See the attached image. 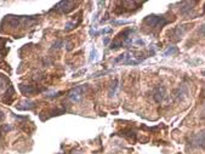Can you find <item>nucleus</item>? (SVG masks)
<instances>
[{"label":"nucleus","mask_w":205,"mask_h":154,"mask_svg":"<svg viewBox=\"0 0 205 154\" xmlns=\"http://www.w3.org/2000/svg\"><path fill=\"white\" fill-rule=\"evenodd\" d=\"M20 90L22 91L23 95H27V96H31V95L37 94V92L40 91V90H37L35 87H33V86H31V85H23V84L20 85Z\"/></svg>","instance_id":"6"},{"label":"nucleus","mask_w":205,"mask_h":154,"mask_svg":"<svg viewBox=\"0 0 205 154\" xmlns=\"http://www.w3.org/2000/svg\"><path fill=\"white\" fill-rule=\"evenodd\" d=\"M34 106H35V103L32 102V101H24V102H21V103L17 104V109H20V110H29V109H32Z\"/></svg>","instance_id":"7"},{"label":"nucleus","mask_w":205,"mask_h":154,"mask_svg":"<svg viewBox=\"0 0 205 154\" xmlns=\"http://www.w3.org/2000/svg\"><path fill=\"white\" fill-rule=\"evenodd\" d=\"M85 89H86V86H84V85H80V86H77V87L72 89V90L69 91V94H68V98H69L72 102H78V101H80V98L83 97L84 92H85Z\"/></svg>","instance_id":"2"},{"label":"nucleus","mask_w":205,"mask_h":154,"mask_svg":"<svg viewBox=\"0 0 205 154\" xmlns=\"http://www.w3.org/2000/svg\"><path fill=\"white\" fill-rule=\"evenodd\" d=\"M201 114H203L201 116H203V118H205V112H201Z\"/></svg>","instance_id":"17"},{"label":"nucleus","mask_w":205,"mask_h":154,"mask_svg":"<svg viewBox=\"0 0 205 154\" xmlns=\"http://www.w3.org/2000/svg\"><path fill=\"white\" fill-rule=\"evenodd\" d=\"M63 44V41L62 40H60V41H56L55 44H53V46L52 47H56V49H58V47H61V45Z\"/></svg>","instance_id":"13"},{"label":"nucleus","mask_w":205,"mask_h":154,"mask_svg":"<svg viewBox=\"0 0 205 154\" xmlns=\"http://www.w3.org/2000/svg\"><path fill=\"white\" fill-rule=\"evenodd\" d=\"M116 89H118V79H114L113 83H112V86H110V90H109V96L113 97L116 92Z\"/></svg>","instance_id":"8"},{"label":"nucleus","mask_w":205,"mask_h":154,"mask_svg":"<svg viewBox=\"0 0 205 154\" xmlns=\"http://www.w3.org/2000/svg\"><path fill=\"white\" fill-rule=\"evenodd\" d=\"M74 6H75V3H73V2H60L51 11H58L61 14H67V12L72 11L74 9Z\"/></svg>","instance_id":"4"},{"label":"nucleus","mask_w":205,"mask_h":154,"mask_svg":"<svg viewBox=\"0 0 205 154\" xmlns=\"http://www.w3.org/2000/svg\"><path fill=\"white\" fill-rule=\"evenodd\" d=\"M189 143L192 147H198V148H205V131L198 132L193 135L189 140Z\"/></svg>","instance_id":"3"},{"label":"nucleus","mask_w":205,"mask_h":154,"mask_svg":"<svg viewBox=\"0 0 205 154\" xmlns=\"http://www.w3.org/2000/svg\"><path fill=\"white\" fill-rule=\"evenodd\" d=\"M78 24H79V22H68L67 26H66V28H65V30H66V32H69V30L74 29Z\"/></svg>","instance_id":"10"},{"label":"nucleus","mask_w":205,"mask_h":154,"mask_svg":"<svg viewBox=\"0 0 205 154\" xmlns=\"http://www.w3.org/2000/svg\"><path fill=\"white\" fill-rule=\"evenodd\" d=\"M170 21L166 20L164 16H158V15H149L143 20V26L144 27H148L149 29H157L160 27H164L165 24H167Z\"/></svg>","instance_id":"1"},{"label":"nucleus","mask_w":205,"mask_h":154,"mask_svg":"<svg viewBox=\"0 0 205 154\" xmlns=\"http://www.w3.org/2000/svg\"><path fill=\"white\" fill-rule=\"evenodd\" d=\"M4 118H5V115H4V113H3L2 110H0V121H2V120H3Z\"/></svg>","instance_id":"15"},{"label":"nucleus","mask_w":205,"mask_h":154,"mask_svg":"<svg viewBox=\"0 0 205 154\" xmlns=\"http://www.w3.org/2000/svg\"><path fill=\"white\" fill-rule=\"evenodd\" d=\"M179 52V49L176 47V46H171V47H169L166 51H165V53H164V56H172V55H176Z\"/></svg>","instance_id":"9"},{"label":"nucleus","mask_w":205,"mask_h":154,"mask_svg":"<svg viewBox=\"0 0 205 154\" xmlns=\"http://www.w3.org/2000/svg\"><path fill=\"white\" fill-rule=\"evenodd\" d=\"M165 97H166V89L164 86L157 87L155 91H154V95H153L154 101L158 102V103H160V102H163L165 100Z\"/></svg>","instance_id":"5"},{"label":"nucleus","mask_w":205,"mask_h":154,"mask_svg":"<svg viewBox=\"0 0 205 154\" xmlns=\"http://www.w3.org/2000/svg\"><path fill=\"white\" fill-rule=\"evenodd\" d=\"M96 58H97V51H96V50H94V51L91 52V57H90V61L92 62V61H95Z\"/></svg>","instance_id":"12"},{"label":"nucleus","mask_w":205,"mask_h":154,"mask_svg":"<svg viewBox=\"0 0 205 154\" xmlns=\"http://www.w3.org/2000/svg\"><path fill=\"white\" fill-rule=\"evenodd\" d=\"M108 41H109V39H108V38H106V39H104V44H108Z\"/></svg>","instance_id":"16"},{"label":"nucleus","mask_w":205,"mask_h":154,"mask_svg":"<svg viewBox=\"0 0 205 154\" xmlns=\"http://www.w3.org/2000/svg\"><path fill=\"white\" fill-rule=\"evenodd\" d=\"M5 83H6L5 78H4V77H2V74H0V91H2V90L5 87Z\"/></svg>","instance_id":"11"},{"label":"nucleus","mask_w":205,"mask_h":154,"mask_svg":"<svg viewBox=\"0 0 205 154\" xmlns=\"http://www.w3.org/2000/svg\"><path fill=\"white\" fill-rule=\"evenodd\" d=\"M199 34L205 35V24H204V26H201V28L199 29Z\"/></svg>","instance_id":"14"}]
</instances>
